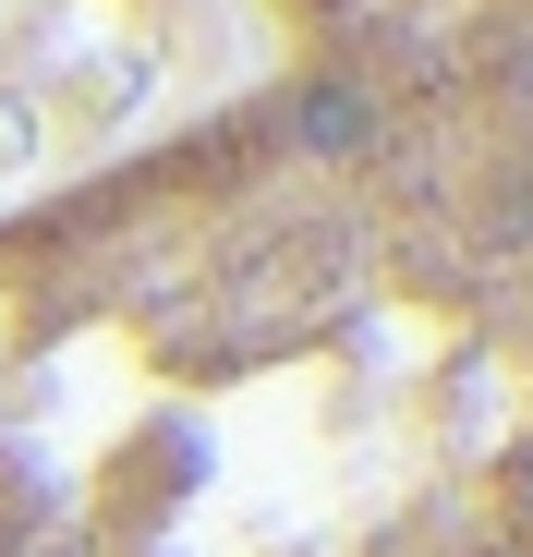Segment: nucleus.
I'll return each mask as SVG.
<instances>
[{"instance_id": "3", "label": "nucleus", "mask_w": 533, "mask_h": 557, "mask_svg": "<svg viewBox=\"0 0 533 557\" xmlns=\"http://www.w3.org/2000/svg\"><path fill=\"white\" fill-rule=\"evenodd\" d=\"M0 98H13V37H0Z\"/></svg>"}, {"instance_id": "2", "label": "nucleus", "mask_w": 533, "mask_h": 557, "mask_svg": "<svg viewBox=\"0 0 533 557\" xmlns=\"http://www.w3.org/2000/svg\"><path fill=\"white\" fill-rule=\"evenodd\" d=\"M280 73L364 98H473L533 110V0H243Z\"/></svg>"}, {"instance_id": "1", "label": "nucleus", "mask_w": 533, "mask_h": 557, "mask_svg": "<svg viewBox=\"0 0 533 557\" xmlns=\"http://www.w3.org/2000/svg\"><path fill=\"white\" fill-rule=\"evenodd\" d=\"M0 557H533V110L266 61L0 195Z\"/></svg>"}]
</instances>
